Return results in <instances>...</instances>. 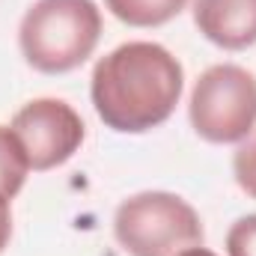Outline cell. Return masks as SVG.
<instances>
[{"instance_id":"6da1fadb","label":"cell","mask_w":256,"mask_h":256,"mask_svg":"<svg viewBox=\"0 0 256 256\" xmlns=\"http://www.w3.org/2000/svg\"><path fill=\"white\" fill-rule=\"evenodd\" d=\"M185 90L182 63L158 42H126L104 54L90 78L98 120L120 134L164 126Z\"/></svg>"},{"instance_id":"30bf717a","label":"cell","mask_w":256,"mask_h":256,"mask_svg":"<svg viewBox=\"0 0 256 256\" xmlns=\"http://www.w3.org/2000/svg\"><path fill=\"white\" fill-rule=\"evenodd\" d=\"M226 254L230 256H256V214L238 218L226 232Z\"/></svg>"},{"instance_id":"277c9868","label":"cell","mask_w":256,"mask_h":256,"mask_svg":"<svg viewBox=\"0 0 256 256\" xmlns=\"http://www.w3.org/2000/svg\"><path fill=\"white\" fill-rule=\"evenodd\" d=\"M188 116L208 143H242L256 128V74L236 63L206 68L191 90Z\"/></svg>"},{"instance_id":"52a82bcc","label":"cell","mask_w":256,"mask_h":256,"mask_svg":"<svg viewBox=\"0 0 256 256\" xmlns=\"http://www.w3.org/2000/svg\"><path fill=\"white\" fill-rule=\"evenodd\" d=\"M110 15L128 27H161L173 21L188 0H104Z\"/></svg>"},{"instance_id":"7c38bea8","label":"cell","mask_w":256,"mask_h":256,"mask_svg":"<svg viewBox=\"0 0 256 256\" xmlns=\"http://www.w3.org/2000/svg\"><path fill=\"white\" fill-rule=\"evenodd\" d=\"M179 256H218V254H212L208 248L200 244V248H191V250H185V254H179Z\"/></svg>"},{"instance_id":"8fae6325","label":"cell","mask_w":256,"mask_h":256,"mask_svg":"<svg viewBox=\"0 0 256 256\" xmlns=\"http://www.w3.org/2000/svg\"><path fill=\"white\" fill-rule=\"evenodd\" d=\"M9 196L0 194V254L9 248V238H12V208H9Z\"/></svg>"},{"instance_id":"8992f818","label":"cell","mask_w":256,"mask_h":256,"mask_svg":"<svg viewBox=\"0 0 256 256\" xmlns=\"http://www.w3.org/2000/svg\"><path fill=\"white\" fill-rule=\"evenodd\" d=\"M196 30L224 51L256 45V0H194Z\"/></svg>"},{"instance_id":"ba28073f","label":"cell","mask_w":256,"mask_h":256,"mask_svg":"<svg viewBox=\"0 0 256 256\" xmlns=\"http://www.w3.org/2000/svg\"><path fill=\"white\" fill-rule=\"evenodd\" d=\"M30 173V161L27 152L21 146V140L15 137V131L0 126V194L3 196H18Z\"/></svg>"},{"instance_id":"7a4b0ae2","label":"cell","mask_w":256,"mask_h":256,"mask_svg":"<svg viewBox=\"0 0 256 256\" xmlns=\"http://www.w3.org/2000/svg\"><path fill=\"white\" fill-rule=\"evenodd\" d=\"M102 39V9L92 0H36L18 27L24 60L42 74L84 66Z\"/></svg>"},{"instance_id":"5b68a950","label":"cell","mask_w":256,"mask_h":256,"mask_svg":"<svg viewBox=\"0 0 256 256\" xmlns=\"http://www.w3.org/2000/svg\"><path fill=\"white\" fill-rule=\"evenodd\" d=\"M12 131L21 140L30 170H54L66 164L84 143L86 128L80 114L63 98H33L15 116Z\"/></svg>"},{"instance_id":"9c48e42d","label":"cell","mask_w":256,"mask_h":256,"mask_svg":"<svg viewBox=\"0 0 256 256\" xmlns=\"http://www.w3.org/2000/svg\"><path fill=\"white\" fill-rule=\"evenodd\" d=\"M232 173H236V182L238 188L256 200V128L242 140V146L236 149V158H232Z\"/></svg>"},{"instance_id":"3957f363","label":"cell","mask_w":256,"mask_h":256,"mask_svg":"<svg viewBox=\"0 0 256 256\" xmlns=\"http://www.w3.org/2000/svg\"><path fill=\"white\" fill-rule=\"evenodd\" d=\"M114 236L131 256H179L206 238L196 208L170 191L122 200L114 214Z\"/></svg>"}]
</instances>
